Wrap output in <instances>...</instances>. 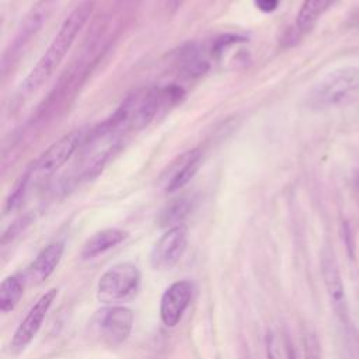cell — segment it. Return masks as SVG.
I'll return each instance as SVG.
<instances>
[{
	"label": "cell",
	"mask_w": 359,
	"mask_h": 359,
	"mask_svg": "<svg viewBox=\"0 0 359 359\" xmlns=\"http://www.w3.org/2000/svg\"><path fill=\"white\" fill-rule=\"evenodd\" d=\"M141 281V271L134 263H118L101 275L97 284V299L105 306L125 303L138 295Z\"/></svg>",
	"instance_id": "cell-4"
},
{
	"label": "cell",
	"mask_w": 359,
	"mask_h": 359,
	"mask_svg": "<svg viewBox=\"0 0 359 359\" xmlns=\"http://www.w3.org/2000/svg\"><path fill=\"white\" fill-rule=\"evenodd\" d=\"M321 277L324 282V288L330 300V305L339 319L341 323H346L348 320V299L345 292L344 280L339 271V266L334 253L328 249H324L320 260Z\"/></svg>",
	"instance_id": "cell-8"
},
{
	"label": "cell",
	"mask_w": 359,
	"mask_h": 359,
	"mask_svg": "<svg viewBox=\"0 0 359 359\" xmlns=\"http://www.w3.org/2000/svg\"><path fill=\"white\" fill-rule=\"evenodd\" d=\"M254 3L259 10L263 13H273L274 10L278 9L280 0H254Z\"/></svg>",
	"instance_id": "cell-20"
},
{
	"label": "cell",
	"mask_w": 359,
	"mask_h": 359,
	"mask_svg": "<svg viewBox=\"0 0 359 359\" xmlns=\"http://www.w3.org/2000/svg\"><path fill=\"white\" fill-rule=\"evenodd\" d=\"M55 3L56 0H40V2L33 8L30 15L26 17L10 51L8 52V55H10V62L13 58H16L19 52H22L26 48L27 43L33 38V36L37 34V31L41 29V26L49 16Z\"/></svg>",
	"instance_id": "cell-12"
},
{
	"label": "cell",
	"mask_w": 359,
	"mask_h": 359,
	"mask_svg": "<svg viewBox=\"0 0 359 359\" xmlns=\"http://www.w3.org/2000/svg\"><path fill=\"white\" fill-rule=\"evenodd\" d=\"M285 348H287V359H299L298 352H296V349H295V345H293L289 339H287Z\"/></svg>",
	"instance_id": "cell-21"
},
{
	"label": "cell",
	"mask_w": 359,
	"mask_h": 359,
	"mask_svg": "<svg viewBox=\"0 0 359 359\" xmlns=\"http://www.w3.org/2000/svg\"><path fill=\"white\" fill-rule=\"evenodd\" d=\"M34 220V216L31 213H27L19 219H16L9 227L8 230L3 233L2 236V246H6L8 243L13 242L16 237H19L30 224L31 222Z\"/></svg>",
	"instance_id": "cell-17"
},
{
	"label": "cell",
	"mask_w": 359,
	"mask_h": 359,
	"mask_svg": "<svg viewBox=\"0 0 359 359\" xmlns=\"http://www.w3.org/2000/svg\"><path fill=\"white\" fill-rule=\"evenodd\" d=\"M333 0H303L299 10L296 26L300 31H309L331 6Z\"/></svg>",
	"instance_id": "cell-15"
},
{
	"label": "cell",
	"mask_w": 359,
	"mask_h": 359,
	"mask_svg": "<svg viewBox=\"0 0 359 359\" xmlns=\"http://www.w3.org/2000/svg\"><path fill=\"white\" fill-rule=\"evenodd\" d=\"M359 102V68L335 69L320 79L307 94V105L316 111L335 109Z\"/></svg>",
	"instance_id": "cell-2"
},
{
	"label": "cell",
	"mask_w": 359,
	"mask_h": 359,
	"mask_svg": "<svg viewBox=\"0 0 359 359\" xmlns=\"http://www.w3.org/2000/svg\"><path fill=\"white\" fill-rule=\"evenodd\" d=\"M91 13H93V2L91 0H86V2L80 3L66 17L58 34L55 36L51 45L45 51V54L41 56V59L34 66V69L29 73L24 82H22L16 94V102L26 101L49 80V77L54 75V72L58 69V66L61 65V62L72 48L79 33L89 22Z\"/></svg>",
	"instance_id": "cell-1"
},
{
	"label": "cell",
	"mask_w": 359,
	"mask_h": 359,
	"mask_svg": "<svg viewBox=\"0 0 359 359\" xmlns=\"http://www.w3.org/2000/svg\"><path fill=\"white\" fill-rule=\"evenodd\" d=\"M84 141L86 139L83 131L76 130L52 144L26 173L24 180L27 181L29 188L34 183L48 180L51 176L58 173L75 156V153L84 144Z\"/></svg>",
	"instance_id": "cell-5"
},
{
	"label": "cell",
	"mask_w": 359,
	"mask_h": 359,
	"mask_svg": "<svg viewBox=\"0 0 359 359\" xmlns=\"http://www.w3.org/2000/svg\"><path fill=\"white\" fill-rule=\"evenodd\" d=\"M24 295V281L17 275H10L0 285V312L3 314L16 309Z\"/></svg>",
	"instance_id": "cell-14"
},
{
	"label": "cell",
	"mask_w": 359,
	"mask_h": 359,
	"mask_svg": "<svg viewBox=\"0 0 359 359\" xmlns=\"http://www.w3.org/2000/svg\"><path fill=\"white\" fill-rule=\"evenodd\" d=\"M305 359H321L320 345L313 334L305 335Z\"/></svg>",
	"instance_id": "cell-18"
},
{
	"label": "cell",
	"mask_w": 359,
	"mask_h": 359,
	"mask_svg": "<svg viewBox=\"0 0 359 359\" xmlns=\"http://www.w3.org/2000/svg\"><path fill=\"white\" fill-rule=\"evenodd\" d=\"M355 188H356V195H358V201H359V173L355 177Z\"/></svg>",
	"instance_id": "cell-22"
},
{
	"label": "cell",
	"mask_w": 359,
	"mask_h": 359,
	"mask_svg": "<svg viewBox=\"0 0 359 359\" xmlns=\"http://www.w3.org/2000/svg\"><path fill=\"white\" fill-rule=\"evenodd\" d=\"M266 349H267V359H280V353L277 349V342L275 337L273 333L267 334L266 338Z\"/></svg>",
	"instance_id": "cell-19"
},
{
	"label": "cell",
	"mask_w": 359,
	"mask_h": 359,
	"mask_svg": "<svg viewBox=\"0 0 359 359\" xmlns=\"http://www.w3.org/2000/svg\"><path fill=\"white\" fill-rule=\"evenodd\" d=\"M58 296V289L52 288L45 292L29 310L24 320L19 324L15 334L12 335L9 348L13 355H19L27 349V346L34 341L40 333L44 320L47 319L55 299Z\"/></svg>",
	"instance_id": "cell-6"
},
{
	"label": "cell",
	"mask_w": 359,
	"mask_h": 359,
	"mask_svg": "<svg viewBox=\"0 0 359 359\" xmlns=\"http://www.w3.org/2000/svg\"><path fill=\"white\" fill-rule=\"evenodd\" d=\"M135 314L123 305H107L91 316L87 330L93 339L109 348L124 344L132 333Z\"/></svg>",
	"instance_id": "cell-3"
},
{
	"label": "cell",
	"mask_w": 359,
	"mask_h": 359,
	"mask_svg": "<svg viewBox=\"0 0 359 359\" xmlns=\"http://www.w3.org/2000/svg\"><path fill=\"white\" fill-rule=\"evenodd\" d=\"M194 291L195 285L188 280L176 281L165 291L160 300V320L166 327L173 328L181 321L192 300Z\"/></svg>",
	"instance_id": "cell-9"
},
{
	"label": "cell",
	"mask_w": 359,
	"mask_h": 359,
	"mask_svg": "<svg viewBox=\"0 0 359 359\" xmlns=\"http://www.w3.org/2000/svg\"><path fill=\"white\" fill-rule=\"evenodd\" d=\"M188 247V227L177 224L169 227L151 252V266L156 271L171 270L184 256Z\"/></svg>",
	"instance_id": "cell-7"
},
{
	"label": "cell",
	"mask_w": 359,
	"mask_h": 359,
	"mask_svg": "<svg viewBox=\"0 0 359 359\" xmlns=\"http://www.w3.org/2000/svg\"><path fill=\"white\" fill-rule=\"evenodd\" d=\"M128 231L118 229V227H109V229H104L100 230L97 233H94L89 240L84 243L80 257L83 260H93L109 250H112L114 247L119 246L121 243H124L128 238Z\"/></svg>",
	"instance_id": "cell-13"
},
{
	"label": "cell",
	"mask_w": 359,
	"mask_h": 359,
	"mask_svg": "<svg viewBox=\"0 0 359 359\" xmlns=\"http://www.w3.org/2000/svg\"><path fill=\"white\" fill-rule=\"evenodd\" d=\"M191 211V201L187 198H177L171 201L160 213V224L173 227L181 224V220L188 215Z\"/></svg>",
	"instance_id": "cell-16"
},
{
	"label": "cell",
	"mask_w": 359,
	"mask_h": 359,
	"mask_svg": "<svg viewBox=\"0 0 359 359\" xmlns=\"http://www.w3.org/2000/svg\"><path fill=\"white\" fill-rule=\"evenodd\" d=\"M65 253L63 242H54L44 247L24 274V281L30 285H40L47 281L58 268Z\"/></svg>",
	"instance_id": "cell-11"
},
{
	"label": "cell",
	"mask_w": 359,
	"mask_h": 359,
	"mask_svg": "<svg viewBox=\"0 0 359 359\" xmlns=\"http://www.w3.org/2000/svg\"><path fill=\"white\" fill-rule=\"evenodd\" d=\"M202 153L198 149L188 151L178 156L162 176V184L166 192L173 194L187 185L201 167Z\"/></svg>",
	"instance_id": "cell-10"
}]
</instances>
